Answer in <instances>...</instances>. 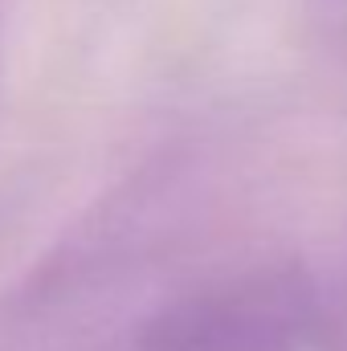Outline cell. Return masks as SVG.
Masks as SVG:
<instances>
[{"label": "cell", "mask_w": 347, "mask_h": 351, "mask_svg": "<svg viewBox=\"0 0 347 351\" xmlns=\"http://www.w3.org/2000/svg\"><path fill=\"white\" fill-rule=\"evenodd\" d=\"M323 294L298 265L221 274L160 306L127 351H302L319 335Z\"/></svg>", "instance_id": "cell-1"}]
</instances>
